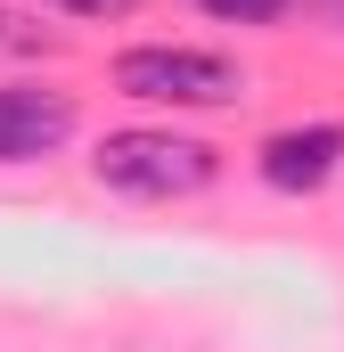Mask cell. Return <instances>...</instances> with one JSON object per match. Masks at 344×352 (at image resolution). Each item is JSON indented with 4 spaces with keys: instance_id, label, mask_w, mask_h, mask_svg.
I'll return each mask as SVG.
<instances>
[{
    "instance_id": "obj_1",
    "label": "cell",
    "mask_w": 344,
    "mask_h": 352,
    "mask_svg": "<svg viewBox=\"0 0 344 352\" xmlns=\"http://www.w3.org/2000/svg\"><path fill=\"white\" fill-rule=\"evenodd\" d=\"M90 173L123 197H197V188H213L222 156L189 131H107Z\"/></svg>"
},
{
    "instance_id": "obj_2",
    "label": "cell",
    "mask_w": 344,
    "mask_h": 352,
    "mask_svg": "<svg viewBox=\"0 0 344 352\" xmlns=\"http://www.w3.org/2000/svg\"><path fill=\"white\" fill-rule=\"evenodd\" d=\"M115 90L148 98V107H230L246 90V74L230 58H213V50H164V41H148V50L115 58Z\"/></svg>"
},
{
    "instance_id": "obj_3",
    "label": "cell",
    "mask_w": 344,
    "mask_h": 352,
    "mask_svg": "<svg viewBox=\"0 0 344 352\" xmlns=\"http://www.w3.org/2000/svg\"><path fill=\"white\" fill-rule=\"evenodd\" d=\"M74 140V98L41 82H0V164H41Z\"/></svg>"
},
{
    "instance_id": "obj_4",
    "label": "cell",
    "mask_w": 344,
    "mask_h": 352,
    "mask_svg": "<svg viewBox=\"0 0 344 352\" xmlns=\"http://www.w3.org/2000/svg\"><path fill=\"white\" fill-rule=\"evenodd\" d=\"M344 164V123H295V131H270L255 148V173L279 188V197H312L328 188Z\"/></svg>"
},
{
    "instance_id": "obj_5",
    "label": "cell",
    "mask_w": 344,
    "mask_h": 352,
    "mask_svg": "<svg viewBox=\"0 0 344 352\" xmlns=\"http://www.w3.org/2000/svg\"><path fill=\"white\" fill-rule=\"evenodd\" d=\"M197 8H205V16H222V25H270L287 0H197Z\"/></svg>"
},
{
    "instance_id": "obj_6",
    "label": "cell",
    "mask_w": 344,
    "mask_h": 352,
    "mask_svg": "<svg viewBox=\"0 0 344 352\" xmlns=\"http://www.w3.org/2000/svg\"><path fill=\"white\" fill-rule=\"evenodd\" d=\"M58 8H74V16H115V8H131V0H58Z\"/></svg>"
},
{
    "instance_id": "obj_7",
    "label": "cell",
    "mask_w": 344,
    "mask_h": 352,
    "mask_svg": "<svg viewBox=\"0 0 344 352\" xmlns=\"http://www.w3.org/2000/svg\"><path fill=\"white\" fill-rule=\"evenodd\" d=\"M0 25H8V16H0ZM8 41H25V33H0V50H8Z\"/></svg>"
}]
</instances>
